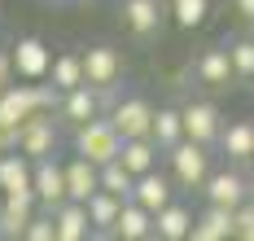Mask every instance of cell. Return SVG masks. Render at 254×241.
<instances>
[{
    "mask_svg": "<svg viewBox=\"0 0 254 241\" xmlns=\"http://www.w3.org/2000/svg\"><path fill=\"white\" fill-rule=\"evenodd\" d=\"M57 88L53 83H40V79H26V83H9L0 92V127H18L22 119L31 114H44V110L57 106Z\"/></svg>",
    "mask_w": 254,
    "mask_h": 241,
    "instance_id": "1",
    "label": "cell"
},
{
    "mask_svg": "<svg viewBox=\"0 0 254 241\" xmlns=\"http://www.w3.org/2000/svg\"><path fill=\"white\" fill-rule=\"evenodd\" d=\"M167 162H171V184L184 188V193H193V188L206 184V176H210V149L197 145V140H180L167 149Z\"/></svg>",
    "mask_w": 254,
    "mask_h": 241,
    "instance_id": "2",
    "label": "cell"
},
{
    "mask_svg": "<svg viewBox=\"0 0 254 241\" xmlns=\"http://www.w3.org/2000/svg\"><path fill=\"white\" fill-rule=\"evenodd\" d=\"M119 145H123V136L114 132V123L101 119V114L75 127V154L88 158V162H97V167L110 162V158H119Z\"/></svg>",
    "mask_w": 254,
    "mask_h": 241,
    "instance_id": "3",
    "label": "cell"
},
{
    "mask_svg": "<svg viewBox=\"0 0 254 241\" xmlns=\"http://www.w3.org/2000/svg\"><path fill=\"white\" fill-rule=\"evenodd\" d=\"M13 136H18V154H26L31 162L57 154V140H62V132H57V123H53L49 110H44V114H31V119H22V123L13 127Z\"/></svg>",
    "mask_w": 254,
    "mask_h": 241,
    "instance_id": "4",
    "label": "cell"
},
{
    "mask_svg": "<svg viewBox=\"0 0 254 241\" xmlns=\"http://www.w3.org/2000/svg\"><path fill=\"white\" fill-rule=\"evenodd\" d=\"M31 188H35V206H44V211H53L57 202H66V171H62L57 154L31 162Z\"/></svg>",
    "mask_w": 254,
    "mask_h": 241,
    "instance_id": "5",
    "label": "cell"
},
{
    "mask_svg": "<svg viewBox=\"0 0 254 241\" xmlns=\"http://www.w3.org/2000/svg\"><path fill=\"white\" fill-rule=\"evenodd\" d=\"M180 123H184V136L197 140V145H206V149L224 132V114H219V106H210V101H189V106L180 110Z\"/></svg>",
    "mask_w": 254,
    "mask_h": 241,
    "instance_id": "6",
    "label": "cell"
},
{
    "mask_svg": "<svg viewBox=\"0 0 254 241\" xmlns=\"http://www.w3.org/2000/svg\"><path fill=\"white\" fill-rule=\"evenodd\" d=\"M79 61H83V83L92 88H110L123 79V53L110 44H92L88 53H79Z\"/></svg>",
    "mask_w": 254,
    "mask_h": 241,
    "instance_id": "7",
    "label": "cell"
},
{
    "mask_svg": "<svg viewBox=\"0 0 254 241\" xmlns=\"http://www.w3.org/2000/svg\"><path fill=\"white\" fill-rule=\"evenodd\" d=\"M206 202H215V206H228V211H237L246 197H250V184H246V176L237 171V167H224V171H210L206 176Z\"/></svg>",
    "mask_w": 254,
    "mask_h": 241,
    "instance_id": "8",
    "label": "cell"
},
{
    "mask_svg": "<svg viewBox=\"0 0 254 241\" xmlns=\"http://www.w3.org/2000/svg\"><path fill=\"white\" fill-rule=\"evenodd\" d=\"M110 123H114V132L123 136H149V119H153V106L145 97H123V101H114L110 114H105Z\"/></svg>",
    "mask_w": 254,
    "mask_h": 241,
    "instance_id": "9",
    "label": "cell"
},
{
    "mask_svg": "<svg viewBox=\"0 0 254 241\" xmlns=\"http://www.w3.org/2000/svg\"><path fill=\"white\" fill-rule=\"evenodd\" d=\"M123 27L136 40H149L167 27V4L162 0H123Z\"/></svg>",
    "mask_w": 254,
    "mask_h": 241,
    "instance_id": "10",
    "label": "cell"
},
{
    "mask_svg": "<svg viewBox=\"0 0 254 241\" xmlns=\"http://www.w3.org/2000/svg\"><path fill=\"white\" fill-rule=\"evenodd\" d=\"M97 114H101V97H97L92 83H79V88H70V92H62V101H57V119L70 123V127L97 119Z\"/></svg>",
    "mask_w": 254,
    "mask_h": 241,
    "instance_id": "11",
    "label": "cell"
},
{
    "mask_svg": "<svg viewBox=\"0 0 254 241\" xmlns=\"http://www.w3.org/2000/svg\"><path fill=\"white\" fill-rule=\"evenodd\" d=\"M53 237L57 241H88L92 237V224H88V211H83V202H57L53 206Z\"/></svg>",
    "mask_w": 254,
    "mask_h": 241,
    "instance_id": "12",
    "label": "cell"
},
{
    "mask_svg": "<svg viewBox=\"0 0 254 241\" xmlns=\"http://www.w3.org/2000/svg\"><path fill=\"white\" fill-rule=\"evenodd\" d=\"M9 57H13V75H22V79H44V75H49V61H53L49 44H44V40H35V35L18 40Z\"/></svg>",
    "mask_w": 254,
    "mask_h": 241,
    "instance_id": "13",
    "label": "cell"
},
{
    "mask_svg": "<svg viewBox=\"0 0 254 241\" xmlns=\"http://www.w3.org/2000/svg\"><path fill=\"white\" fill-rule=\"evenodd\" d=\"M171 197H176V184H171V176H162L158 167L145 171V176H136V184H131V202H136V206H145L149 215L162 211Z\"/></svg>",
    "mask_w": 254,
    "mask_h": 241,
    "instance_id": "14",
    "label": "cell"
},
{
    "mask_svg": "<svg viewBox=\"0 0 254 241\" xmlns=\"http://www.w3.org/2000/svg\"><path fill=\"white\" fill-rule=\"evenodd\" d=\"M0 193L4 197H35V188H31V158L26 154H18V149L0 154Z\"/></svg>",
    "mask_w": 254,
    "mask_h": 241,
    "instance_id": "15",
    "label": "cell"
},
{
    "mask_svg": "<svg viewBox=\"0 0 254 241\" xmlns=\"http://www.w3.org/2000/svg\"><path fill=\"white\" fill-rule=\"evenodd\" d=\"M189 228H193V211H189L184 202H176V197H171L162 211H153V237L158 241H184Z\"/></svg>",
    "mask_w": 254,
    "mask_h": 241,
    "instance_id": "16",
    "label": "cell"
},
{
    "mask_svg": "<svg viewBox=\"0 0 254 241\" xmlns=\"http://www.w3.org/2000/svg\"><path fill=\"white\" fill-rule=\"evenodd\" d=\"M189 237H193V241H228V237H232V211H228V206L206 202V211L193 215Z\"/></svg>",
    "mask_w": 254,
    "mask_h": 241,
    "instance_id": "17",
    "label": "cell"
},
{
    "mask_svg": "<svg viewBox=\"0 0 254 241\" xmlns=\"http://www.w3.org/2000/svg\"><path fill=\"white\" fill-rule=\"evenodd\" d=\"M62 171H66V197L70 202H88L97 188H101V180H97V162H88V158H70V162H62Z\"/></svg>",
    "mask_w": 254,
    "mask_h": 241,
    "instance_id": "18",
    "label": "cell"
},
{
    "mask_svg": "<svg viewBox=\"0 0 254 241\" xmlns=\"http://www.w3.org/2000/svg\"><path fill=\"white\" fill-rule=\"evenodd\" d=\"M110 237H119V241H145V237H153V215L127 197L123 211H119V219H114V228H110Z\"/></svg>",
    "mask_w": 254,
    "mask_h": 241,
    "instance_id": "19",
    "label": "cell"
},
{
    "mask_svg": "<svg viewBox=\"0 0 254 241\" xmlns=\"http://www.w3.org/2000/svg\"><path fill=\"white\" fill-rule=\"evenodd\" d=\"M232 162H250L254 158V119H237V123H224V132L215 140Z\"/></svg>",
    "mask_w": 254,
    "mask_h": 241,
    "instance_id": "20",
    "label": "cell"
},
{
    "mask_svg": "<svg viewBox=\"0 0 254 241\" xmlns=\"http://www.w3.org/2000/svg\"><path fill=\"white\" fill-rule=\"evenodd\" d=\"M119 162H123L131 176H145L158 167V145H153V136H127L123 145H119Z\"/></svg>",
    "mask_w": 254,
    "mask_h": 241,
    "instance_id": "21",
    "label": "cell"
},
{
    "mask_svg": "<svg viewBox=\"0 0 254 241\" xmlns=\"http://www.w3.org/2000/svg\"><path fill=\"white\" fill-rule=\"evenodd\" d=\"M83 211H88V224H92V233H105V237H110L114 219H119V211H123V197H114V193L97 188V193L83 202Z\"/></svg>",
    "mask_w": 254,
    "mask_h": 241,
    "instance_id": "22",
    "label": "cell"
},
{
    "mask_svg": "<svg viewBox=\"0 0 254 241\" xmlns=\"http://www.w3.org/2000/svg\"><path fill=\"white\" fill-rule=\"evenodd\" d=\"M149 136H153V145H158V154H167L171 145H180V140H184V123H180V110H171V106L153 110V119H149Z\"/></svg>",
    "mask_w": 254,
    "mask_h": 241,
    "instance_id": "23",
    "label": "cell"
},
{
    "mask_svg": "<svg viewBox=\"0 0 254 241\" xmlns=\"http://www.w3.org/2000/svg\"><path fill=\"white\" fill-rule=\"evenodd\" d=\"M35 215V197H4L0 202V237H22L26 219Z\"/></svg>",
    "mask_w": 254,
    "mask_h": 241,
    "instance_id": "24",
    "label": "cell"
},
{
    "mask_svg": "<svg viewBox=\"0 0 254 241\" xmlns=\"http://www.w3.org/2000/svg\"><path fill=\"white\" fill-rule=\"evenodd\" d=\"M44 79L57 88V92H70V88H79L83 83V61H79V53H62L49 61V75Z\"/></svg>",
    "mask_w": 254,
    "mask_h": 241,
    "instance_id": "25",
    "label": "cell"
},
{
    "mask_svg": "<svg viewBox=\"0 0 254 241\" xmlns=\"http://www.w3.org/2000/svg\"><path fill=\"white\" fill-rule=\"evenodd\" d=\"M197 79H202L206 88H228L232 83L228 49H210V53H202V61H197Z\"/></svg>",
    "mask_w": 254,
    "mask_h": 241,
    "instance_id": "26",
    "label": "cell"
},
{
    "mask_svg": "<svg viewBox=\"0 0 254 241\" xmlns=\"http://www.w3.org/2000/svg\"><path fill=\"white\" fill-rule=\"evenodd\" d=\"M97 180H101L105 193H114V197H123V202L131 197V184H136V176H131V171H127L119 158L101 162V167H97Z\"/></svg>",
    "mask_w": 254,
    "mask_h": 241,
    "instance_id": "27",
    "label": "cell"
},
{
    "mask_svg": "<svg viewBox=\"0 0 254 241\" xmlns=\"http://www.w3.org/2000/svg\"><path fill=\"white\" fill-rule=\"evenodd\" d=\"M228 61H232V79L254 83V35H241L228 44Z\"/></svg>",
    "mask_w": 254,
    "mask_h": 241,
    "instance_id": "28",
    "label": "cell"
},
{
    "mask_svg": "<svg viewBox=\"0 0 254 241\" xmlns=\"http://www.w3.org/2000/svg\"><path fill=\"white\" fill-rule=\"evenodd\" d=\"M210 13V0H171V22L184 31H197Z\"/></svg>",
    "mask_w": 254,
    "mask_h": 241,
    "instance_id": "29",
    "label": "cell"
},
{
    "mask_svg": "<svg viewBox=\"0 0 254 241\" xmlns=\"http://www.w3.org/2000/svg\"><path fill=\"white\" fill-rule=\"evenodd\" d=\"M232 237L254 241V202H250V197H246V202L232 211Z\"/></svg>",
    "mask_w": 254,
    "mask_h": 241,
    "instance_id": "30",
    "label": "cell"
},
{
    "mask_svg": "<svg viewBox=\"0 0 254 241\" xmlns=\"http://www.w3.org/2000/svg\"><path fill=\"white\" fill-rule=\"evenodd\" d=\"M22 237L26 241H57V237H53V215L49 211H44V215H31L26 228H22Z\"/></svg>",
    "mask_w": 254,
    "mask_h": 241,
    "instance_id": "31",
    "label": "cell"
},
{
    "mask_svg": "<svg viewBox=\"0 0 254 241\" xmlns=\"http://www.w3.org/2000/svg\"><path fill=\"white\" fill-rule=\"evenodd\" d=\"M13 79H18V75H13V57H9V49H0V92H4Z\"/></svg>",
    "mask_w": 254,
    "mask_h": 241,
    "instance_id": "32",
    "label": "cell"
},
{
    "mask_svg": "<svg viewBox=\"0 0 254 241\" xmlns=\"http://www.w3.org/2000/svg\"><path fill=\"white\" fill-rule=\"evenodd\" d=\"M237 13H241L246 22H254V0H237Z\"/></svg>",
    "mask_w": 254,
    "mask_h": 241,
    "instance_id": "33",
    "label": "cell"
},
{
    "mask_svg": "<svg viewBox=\"0 0 254 241\" xmlns=\"http://www.w3.org/2000/svg\"><path fill=\"white\" fill-rule=\"evenodd\" d=\"M246 184H250V202H254V176H250V180H246Z\"/></svg>",
    "mask_w": 254,
    "mask_h": 241,
    "instance_id": "34",
    "label": "cell"
},
{
    "mask_svg": "<svg viewBox=\"0 0 254 241\" xmlns=\"http://www.w3.org/2000/svg\"><path fill=\"white\" fill-rule=\"evenodd\" d=\"M0 202H4V193H0Z\"/></svg>",
    "mask_w": 254,
    "mask_h": 241,
    "instance_id": "35",
    "label": "cell"
},
{
    "mask_svg": "<svg viewBox=\"0 0 254 241\" xmlns=\"http://www.w3.org/2000/svg\"><path fill=\"white\" fill-rule=\"evenodd\" d=\"M250 27H254V22H250ZM250 35H254V31H250Z\"/></svg>",
    "mask_w": 254,
    "mask_h": 241,
    "instance_id": "36",
    "label": "cell"
}]
</instances>
